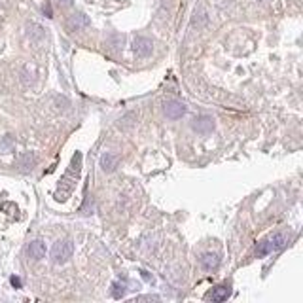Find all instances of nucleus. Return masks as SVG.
Listing matches in <instances>:
<instances>
[{
	"label": "nucleus",
	"instance_id": "7ed1b4c3",
	"mask_svg": "<svg viewBox=\"0 0 303 303\" xmlns=\"http://www.w3.org/2000/svg\"><path fill=\"white\" fill-rule=\"evenodd\" d=\"M192 127H194V131H197L199 135H209V133H212V129H214V119L210 116H199L194 119Z\"/></svg>",
	"mask_w": 303,
	"mask_h": 303
},
{
	"label": "nucleus",
	"instance_id": "f03ea898",
	"mask_svg": "<svg viewBox=\"0 0 303 303\" xmlns=\"http://www.w3.org/2000/svg\"><path fill=\"white\" fill-rule=\"evenodd\" d=\"M74 254V243L70 239L65 241H57L51 249V258H53L55 264H67L70 258Z\"/></svg>",
	"mask_w": 303,
	"mask_h": 303
},
{
	"label": "nucleus",
	"instance_id": "4468645a",
	"mask_svg": "<svg viewBox=\"0 0 303 303\" xmlns=\"http://www.w3.org/2000/svg\"><path fill=\"white\" fill-rule=\"evenodd\" d=\"M114 288H116V290H114V297H117V299H119V297L125 294V286H124V284L119 286V284L116 282V284H114Z\"/></svg>",
	"mask_w": 303,
	"mask_h": 303
},
{
	"label": "nucleus",
	"instance_id": "39448f33",
	"mask_svg": "<svg viewBox=\"0 0 303 303\" xmlns=\"http://www.w3.org/2000/svg\"><path fill=\"white\" fill-rule=\"evenodd\" d=\"M186 114V106L178 101H167L165 102V116L171 119H178Z\"/></svg>",
	"mask_w": 303,
	"mask_h": 303
},
{
	"label": "nucleus",
	"instance_id": "dca6fc26",
	"mask_svg": "<svg viewBox=\"0 0 303 303\" xmlns=\"http://www.w3.org/2000/svg\"><path fill=\"white\" fill-rule=\"evenodd\" d=\"M57 4L63 8H69V6H72V0H57Z\"/></svg>",
	"mask_w": 303,
	"mask_h": 303
},
{
	"label": "nucleus",
	"instance_id": "20e7f679",
	"mask_svg": "<svg viewBox=\"0 0 303 303\" xmlns=\"http://www.w3.org/2000/svg\"><path fill=\"white\" fill-rule=\"evenodd\" d=\"M152 49H154V44H152L150 38L140 36V38H137L133 42V51L139 55V57H148V55L152 53Z\"/></svg>",
	"mask_w": 303,
	"mask_h": 303
},
{
	"label": "nucleus",
	"instance_id": "2eb2a0df",
	"mask_svg": "<svg viewBox=\"0 0 303 303\" xmlns=\"http://www.w3.org/2000/svg\"><path fill=\"white\" fill-rule=\"evenodd\" d=\"M10 282H12V286L14 288H21V279H19V277H12Z\"/></svg>",
	"mask_w": 303,
	"mask_h": 303
},
{
	"label": "nucleus",
	"instance_id": "423d86ee",
	"mask_svg": "<svg viewBox=\"0 0 303 303\" xmlns=\"http://www.w3.org/2000/svg\"><path fill=\"white\" fill-rule=\"evenodd\" d=\"M86 27H89V17L86 14H74L67 21V29L69 31H80V29H86Z\"/></svg>",
	"mask_w": 303,
	"mask_h": 303
},
{
	"label": "nucleus",
	"instance_id": "0eeeda50",
	"mask_svg": "<svg viewBox=\"0 0 303 303\" xmlns=\"http://www.w3.org/2000/svg\"><path fill=\"white\" fill-rule=\"evenodd\" d=\"M229 295H231V288H229V284H222V286L212 288V292L207 295V299H212V301H225Z\"/></svg>",
	"mask_w": 303,
	"mask_h": 303
},
{
	"label": "nucleus",
	"instance_id": "f8f14e48",
	"mask_svg": "<svg viewBox=\"0 0 303 303\" xmlns=\"http://www.w3.org/2000/svg\"><path fill=\"white\" fill-rule=\"evenodd\" d=\"M14 146H16V140H14L12 135L0 137V154H10V152H14Z\"/></svg>",
	"mask_w": 303,
	"mask_h": 303
},
{
	"label": "nucleus",
	"instance_id": "9d476101",
	"mask_svg": "<svg viewBox=\"0 0 303 303\" xmlns=\"http://www.w3.org/2000/svg\"><path fill=\"white\" fill-rule=\"evenodd\" d=\"M267 241V247H269V252H275V250H280L284 245L288 243L286 239V235H282V233H277V235H273L271 239H265Z\"/></svg>",
	"mask_w": 303,
	"mask_h": 303
},
{
	"label": "nucleus",
	"instance_id": "f257e3e1",
	"mask_svg": "<svg viewBox=\"0 0 303 303\" xmlns=\"http://www.w3.org/2000/svg\"><path fill=\"white\" fill-rule=\"evenodd\" d=\"M80 171H82V154L76 152V156L72 157V163H70L69 171L65 172V176H63L61 186H59L57 194H55V197H57L59 201H65L70 195V192L74 190V184H76V180L80 178Z\"/></svg>",
	"mask_w": 303,
	"mask_h": 303
},
{
	"label": "nucleus",
	"instance_id": "9b49d317",
	"mask_svg": "<svg viewBox=\"0 0 303 303\" xmlns=\"http://www.w3.org/2000/svg\"><path fill=\"white\" fill-rule=\"evenodd\" d=\"M116 165H117V157L114 156V154H104V156L101 157V167H102V171L112 172L114 169H116Z\"/></svg>",
	"mask_w": 303,
	"mask_h": 303
},
{
	"label": "nucleus",
	"instance_id": "1a4fd4ad",
	"mask_svg": "<svg viewBox=\"0 0 303 303\" xmlns=\"http://www.w3.org/2000/svg\"><path fill=\"white\" fill-rule=\"evenodd\" d=\"M201 265L203 269H207V271H214V269H218V265H220V256L214 254V252H207L201 258Z\"/></svg>",
	"mask_w": 303,
	"mask_h": 303
},
{
	"label": "nucleus",
	"instance_id": "ddd939ff",
	"mask_svg": "<svg viewBox=\"0 0 303 303\" xmlns=\"http://www.w3.org/2000/svg\"><path fill=\"white\" fill-rule=\"evenodd\" d=\"M34 163H36V157L32 156V154H23V156L19 157V167H21L23 171H29V169H32V167H34Z\"/></svg>",
	"mask_w": 303,
	"mask_h": 303
},
{
	"label": "nucleus",
	"instance_id": "6e6552de",
	"mask_svg": "<svg viewBox=\"0 0 303 303\" xmlns=\"http://www.w3.org/2000/svg\"><path fill=\"white\" fill-rule=\"evenodd\" d=\"M27 254H29V258H32V260H42V258L46 256V245H44L42 241L29 243V247H27Z\"/></svg>",
	"mask_w": 303,
	"mask_h": 303
}]
</instances>
